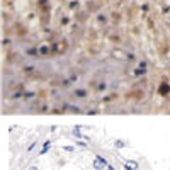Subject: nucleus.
I'll return each instance as SVG.
<instances>
[{"instance_id":"nucleus-2","label":"nucleus","mask_w":170,"mask_h":170,"mask_svg":"<svg viewBox=\"0 0 170 170\" xmlns=\"http://www.w3.org/2000/svg\"><path fill=\"white\" fill-rule=\"evenodd\" d=\"M145 73H146V70H145V68H141V66L135 70V75H136V77H141V75H145Z\"/></svg>"},{"instance_id":"nucleus-10","label":"nucleus","mask_w":170,"mask_h":170,"mask_svg":"<svg viewBox=\"0 0 170 170\" xmlns=\"http://www.w3.org/2000/svg\"><path fill=\"white\" fill-rule=\"evenodd\" d=\"M116 146L121 148V146H124V143H123V141H116Z\"/></svg>"},{"instance_id":"nucleus-7","label":"nucleus","mask_w":170,"mask_h":170,"mask_svg":"<svg viewBox=\"0 0 170 170\" xmlns=\"http://www.w3.org/2000/svg\"><path fill=\"white\" fill-rule=\"evenodd\" d=\"M34 95H36L34 92H26V94H24V97H26V99H31V97H34Z\"/></svg>"},{"instance_id":"nucleus-6","label":"nucleus","mask_w":170,"mask_h":170,"mask_svg":"<svg viewBox=\"0 0 170 170\" xmlns=\"http://www.w3.org/2000/svg\"><path fill=\"white\" fill-rule=\"evenodd\" d=\"M75 95H78V97H85V95H87V92H85V90H80V88H78L77 92H75Z\"/></svg>"},{"instance_id":"nucleus-4","label":"nucleus","mask_w":170,"mask_h":170,"mask_svg":"<svg viewBox=\"0 0 170 170\" xmlns=\"http://www.w3.org/2000/svg\"><path fill=\"white\" fill-rule=\"evenodd\" d=\"M49 145H51L49 141H46V143H44V146H43V150H41V155H44V153L48 152V148H49Z\"/></svg>"},{"instance_id":"nucleus-9","label":"nucleus","mask_w":170,"mask_h":170,"mask_svg":"<svg viewBox=\"0 0 170 170\" xmlns=\"http://www.w3.org/2000/svg\"><path fill=\"white\" fill-rule=\"evenodd\" d=\"M65 152H73V146H63Z\"/></svg>"},{"instance_id":"nucleus-11","label":"nucleus","mask_w":170,"mask_h":170,"mask_svg":"<svg viewBox=\"0 0 170 170\" xmlns=\"http://www.w3.org/2000/svg\"><path fill=\"white\" fill-rule=\"evenodd\" d=\"M107 167H109V170H116V168H114V167H112V165H107Z\"/></svg>"},{"instance_id":"nucleus-8","label":"nucleus","mask_w":170,"mask_h":170,"mask_svg":"<svg viewBox=\"0 0 170 170\" xmlns=\"http://www.w3.org/2000/svg\"><path fill=\"white\" fill-rule=\"evenodd\" d=\"M39 53H43V54H46V53H48V48H46V46H43V48L39 49Z\"/></svg>"},{"instance_id":"nucleus-1","label":"nucleus","mask_w":170,"mask_h":170,"mask_svg":"<svg viewBox=\"0 0 170 170\" xmlns=\"http://www.w3.org/2000/svg\"><path fill=\"white\" fill-rule=\"evenodd\" d=\"M126 170H138V162L128 160V162H126Z\"/></svg>"},{"instance_id":"nucleus-5","label":"nucleus","mask_w":170,"mask_h":170,"mask_svg":"<svg viewBox=\"0 0 170 170\" xmlns=\"http://www.w3.org/2000/svg\"><path fill=\"white\" fill-rule=\"evenodd\" d=\"M102 165H104V163H100L99 160H97V162H94V168H95V170H102Z\"/></svg>"},{"instance_id":"nucleus-3","label":"nucleus","mask_w":170,"mask_h":170,"mask_svg":"<svg viewBox=\"0 0 170 170\" xmlns=\"http://www.w3.org/2000/svg\"><path fill=\"white\" fill-rule=\"evenodd\" d=\"M168 90H170V87H168V85H165V83H163V85H162V87H160V90H158V92H160V94H168Z\"/></svg>"},{"instance_id":"nucleus-12","label":"nucleus","mask_w":170,"mask_h":170,"mask_svg":"<svg viewBox=\"0 0 170 170\" xmlns=\"http://www.w3.org/2000/svg\"><path fill=\"white\" fill-rule=\"evenodd\" d=\"M29 170H37V168H36V167H31V168H29Z\"/></svg>"}]
</instances>
